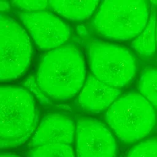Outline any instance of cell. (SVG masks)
Masks as SVG:
<instances>
[{"mask_svg": "<svg viewBox=\"0 0 157 157\" xmlns=\"http://www.w3.org/2000/svg\"><path fill=\"white\" fill-rule=\"evenodd\" d=\"M86 66L81 52L72 45L61 46L48 52L37 72L40 90L55 100L74 97L83 86Z\"/></svg>", "mask_w": 157, "mask_h": 157, "instance_id": "obj_1", "label": "cell"}, {"mask_svg": "<svg viewBox=\"0 0 157 157\" xmlns=\"http://www.w3.org/2000/svg\"><path fill=\"white\" fill-rule=\"evenodd\" d=\"M38 112L32 95L17 86L0 88V147H17L34 133Z\"/></svg>", "mask_w": 157, "mask_h": 157, "instance_id": "obj_2", "label": "cell"}, {"mask_svg": "<svg viewBox=\"0 0 157 157\" xmlns=\"http://www.w3.org/2000/svg\"><path fill=\"white\" fill-rule=\"evenodd\" d=\"M148 15L145 1H104L99 6L93 25L104 37L127 40L140 34L147 24Z\"/></svg>", "mask_w": 157, "mask_h": 157, "instance_id": "obj_3", "label": "cell"}, {"mask_svg": "<svg viewBox=\"0 0 157 157\" xmlns=\"http://www.w3.org/2000/svg\"><path fill=\"white\" fill-rule=\"evenodd\" d=\"M106 121L121 141L132 143L147 136L156 123L155 110L141 94H126L117 99L106 113Z\"/></svg>", "mask_w": 157, "mask_h": 157, "instance_id": "obj_4", "label": "cell"}, {"mask_svg": "<svg viewBox=\"0 0 157 157\" xmlns=\"http://www.w3.org/2000/svg\"><path fill=\"white\" fill-rule=\"evenodd\" d=\"M89 59L93 75L117 88L128 84L137 71V63L131 52L117 45L93 42L90 45Z\"/></svg>", "mask_w": 157, "mask_h": 157, "instance_id": "obj_5", "label": "cell"}, {"mask_svg": "<svg viewBox=\"0 0 157 157\" xmlns=\"http://www.w3.org/2000/svg\"><path fill=\"white\" fill-rule=\"evenodd\" d=\"M0 80L15 79L28 69L32 47L26 31L13 19L2 14L0 20Z\"/></svg>", "mask_w": 157, "mask_h": 157, "instance_id": "obj_6", "label": "cell"}, {"mask_svg": "<svg viewBox=\"0 0 157 157\" xmlns=\"http://www.w3.org/2000/svg\"><path fill=\"white\" fill-rule=\"evenodd\" d=\"M17 14L41 49L50 50L61 47L70 37L68 25L53 13L42 10L18 12Z\"/></svg>", "mask_w": 157, "mask_h": 157, "instance_id": "obj_7", "label": "cell"}, {"mask_svg": "<svg viewBox=\"0 0 157 157\" xmlns=\"http://www.w3.org/2000/svg\"><path fill=\"white\" fill-rule=\"evenodd\" d=\"M76 153L77 157H115L116 141L104 124L83 118L77 124Z\"/></svg>", "mask_w": 157, "mask_h": 157, "instance_id": "obj_8", "label": "cell"}, {"mask_svg": "<svg viewBox=\"0 0 157 157\" xmlns=\"http://www.w3.org/2000/svg\"><path fill=\"white\" fill-rule=\"evenodd\" d=\"M74 124L67 117L52 114L45 117L34 133L32 147L47 144H67L73 140Z\"/></svg>", "mask_w": 157, "mask_h": 157, "instance_id": "obj_9", "label": "cell"}, {"mask_svg": "<svg viewBox=\"0 0 157 157\" xmlns=\"http://www.w3.org/2000/svg\"><path fill=\"white\" fill-rule=\"evenodd\" d=\"M120 90L105 83L94 75L90 74L78 96V104L85 111L100 112L116 100Z\"/></svg>", "mask_w": 157, "mask_h": 157, "instance_id": "obj_10", "label": "cell"}, {"mask_svg": "<svg viewBox=\"0 0 157 157\" xmlns=\"http://www.w3.org/2000/svg\"><path fill=\"white\" fill-rule=\"evenodd\" d=\"M98 1H49L48 7L72 20L88 18L99 4Z\"/></svg>", "mask_w": 157, "mask_h": 157, "instance_id": "obj_11", "label": "cell"}, {"mask_svg": "<svg viewBox=\"0 0 157 157\" xmlns=\"http://www.w3.org/2000/svg\"><path fill=\"white\" fill-rule=\"evenodd\" d=\"M149 20L143 31L131 43V47L139 55L144 56L152 55L156 50V12L152 8Z\"/></svg>", "mask_w": 157, "mask_h": 157, "instance_id": "obj_12", "label": "cell"}, {"mask_svg": "<svg viewBox=\"0 0 157 157\" xmlns=\"http://www.w3.org/2000/svg\"><path fill=\"white\" fill-rule=\"evenodd\" d=\"M138 88L142 95L157 108V70L145 69L140 77Z\"/></svg>", "mask_w": 157, "mask_h": 157, "instance_id": "obj_13", "label": "cell"}, {"mask_svg": "<svg viewBox=\"0 0 157 157\" xmlns=\"http://www.w3.org/2000/svg\"><path fill=\"white\" fill-rule=\"evenodd\" d=\"M28 157H75L73 149L67 144H47L33 147Z\"/></svg>", "mask_w": 157, "mask_h": 157, "instance_id": "obj_14", "label": "cell"}, {"mask_svg": "<svg viewBox=\"0 0 157 157\" xmlns=\"http://www.w3.org/2000/svg\"><path fill=\"white\" fill-rule=\"evenodd\" d=\"M127 157H157V139L147 140L136 145Z\"/></svg>", "mask_w": 157, "mask_h": 157, "instance_id": "obj_15", "label": "cell"}, {"mask_svg": "<svg viewBox=\"0 0 157 157\" xmlns=\"http://www.w3.org/2000/svg\"><path fill=\"white\" fill-rule=\"evenodd\" d=\"M12 4L21 9L28 12L42 10L48 6L47 1H13Z\"/></svg>", "mask_w": 157, "mask_h": 157, "instance_id": "obj_16", "label": "cell"}, {"mask_svg": "<svg viewBox=\"0 0 157 157\" xmlns=\"http://www.w3.org/2000/svg\"><path fill=\"white\" fill-rule=\"evenodd\" d=\"M0 157H19V156L13 154H10V153H2Z\"/></svg>", "mask_w": 157, "mask_h": 157, "instance_id": "obj_17", "label": "cell"}, {"mask_svg": "<svg viewBox=\"0 0 157 157\" xmlns=\"http://www.w3.org/2000/svg\"><path fill=\"white\" fill-rule=\"evenodd\" d=\"M156 41H157V21H156Z\"/></svg>", "mask_w": 157, "mask_h": 157, "instance_id": "obj_18", "label": "cell"}]
</instances>
